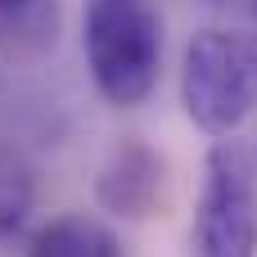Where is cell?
I'll list each match as a JSON object with an SVG mask.
<instances>
[{"instance_id": "cell-1", "label": "cell", "mask_w": 257, "mask_h": 257, "mask_svg": "<svg viewBox=\"0 0 257 257\" xmlns=\"http://www.w3.org/2000/svg\"><path fill=\"white\" fill-rule=\"evenodd\" d=\"M81 50L108 104H145L163 72V18L154 0H81Z\"/></svg>"}, {"instance_id": "cell-2", "label": "cell", "mask_w": 257, "mask_h": 257, "mask_svg": "<svg viewBox=\"0 0 257 257\" xmlns=\"http://www.w3.org/2000/svg\"><path fill=\"white\" fill-rule=\"evenodd\" d=\"M181 104L208 136L230 140L257 104V41L244 32H199L181 63Z\"/></svg>"}, {"instance_id": "cell-3", "label": "cell", "mask_w": 257, "mask_h": 257, "mask_svg": "<svg viewBox=\"0 0 257 257\" xmlns=\"http://www.w3.org/2000/svg\"><path fill=\"white\" fill-rule=\"evenodd\" d=\"M194 257H257V167L239 140H217L190 230Z\"/></svg>"}, {"instance_id": "cell-4", "label": "cell", "mask_w": 257, "mask_h": 257, "mask_svg": "<svg viewBox=\"0 0 257 257\" xmlns=\"http://www.w3.org/2000/svg\"><path fill=\"white\" fill-rule=\"evenodd\" d=\"M163 181H167V163L154 145H145L140 136L122 140L108 163L99 167V181H95V199L99 208H108L113 217H126V221H140L154 212V203L163 199Z\"/></svg>"}, {"instance_id": "cell-5", "label": "cell", "mask_w": 257, "mask_h": 257, "mask_svg": "<svg viewBox=\"0 0 257 257\" xmlns=\"http://www.w3.org/2000/svg\"><path fill=\"white\" fill-rule=\"evenodd\" d=\"M27 257H126V253H122V239L99 217L63 212V217H54L50 226L36 230Z\"/></svg>"}, {"instance_id": "cell-6", "label": "cell", "mask_w": 257, "mask_h": 257, "mask_svg": "<svg viewBox=\"0 0 257 257\" xmlns=\"http://www.w3.org/2000/svg\"><path fill=\"white\" fill-rule=\"evenodd\" d=\"M32 199H36V181H32L27 158L0 140V244L18 235V226L32 212Z\"/></svg>"}, {"instance_id": "cell-7", "label": "cell", "mask_w": 257, "mask_h": 257, "mask_svg": "<svg viewBox=\"0 0 257 257\" xmlns=\"http://www.w3.org/2000/svg\"><path fill=\"white\" fill-rule=\"evenodd\" d=\"M32 5H36V0H0L5 14H23V9H32Z\"/></svg>"}]
</instances>
